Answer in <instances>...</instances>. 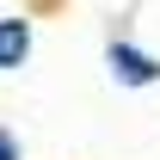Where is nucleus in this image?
<instances>
[{
	"mask_svg": "<svg viewBox=\"0 0 160 160\" xmlns=\"http://www.w3.org/2000/svg\"><path fill=\"white\" fill-rule=\"evenodd\" d=\"M0 160H19V142L6 136V129H0Z\"/></svg>",
	"mask_w": 160,
	"mask_h": 160,
	"instance_id": "3",
	"label": "nucleus"
},
{
	"mask_svg": "<svg viewBox=\"0 0 160 160\" xmlns=\"http://www.w3.org/2000/svg\"><path fill=\"white\" fill-rule=\"evenodd\" d=\"M31 56V25L25 19H0V68H19Z\"/></svg>",
	"mask_w": 160,
	"mask_h": 160,
	"instance_id": "2",
	"label": "nucleus"
},
{
	"mask_svg": "<svg viewBox=\"0 0 160 160\" xmlns=\"http://www.w3.org/2000/svg\"><path fill=\"white\" fill-rule=\"evenodd\" d=\"M111 74H117L123 86H148V80H154L160 68H154L148 56H142V49H129V43H117V49H111Z\"/></svg>",
	"mask_w": 160,
	"mask_h": 160,
	"instance_id": "1",
	"label": "nucleus"
}]
</instances>
